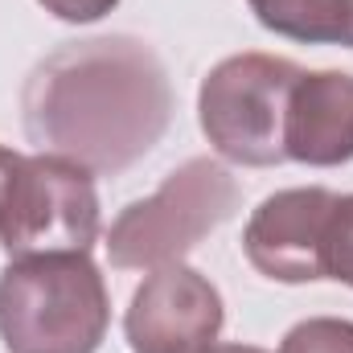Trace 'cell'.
<instances>
[{
    "label": "cell",
    "mask_w": 353,
    "mask_h": 353,
    "mask_svg": "<svg viewBox=\"0 0 353 353\" xmlns=\"http://www.w3.org/2000/svg\"><path fill=\"white\" fill-rule=\"evenodd\" d=\"M21 119L41 152L87 173H123L169 132V70L148 41L128 33L66 41L25 79Z\"/></svg>",
    "instance_id": "cell-1"
},
{
    "label": "cell",
    "mask_w": 353,
    "mask_h": 353,
    "mask_svg": "<svg viewBox=\"0 0 353 353\" xmlns=\"http://www.w3.org/2000/svg\"><path fill=\"white\" fill-rule=\"evenodd\" d=\"M111 325L90 255H29L0 271V341L8 353H94Z\"/></svg>",
    "instance_id": "cell-2"
},
{
    "label": "cell",
    "mask_w": 353,
    "mask_h": 353,
    "mask_svg": "<svg viewBox=\"0 0 353 353\" xmlns=\"http://www.w3.org/2000/svg\"><path fill=\"white\" fill-rule=\"evenodd\" d=\"M325 279L353 288V193L337 197L325 230Z\"/></svg>",
    "instance_id": "cell-11"
},
{
    "label": "cell",
    "mask_w": 353,
    "mask_h": 353,
    "mask_svg": "<svg viewBox=\"0 0 353 353\" xmlns=\"http://www.w3.org/2000/svg\"><path fill=\"white\" fill-rule=\"evenodd\" d=\"M226 325L218 288L185 263H165L132 292L123 337L132 353H205Z\"/></svg>",
    "instance_id": "cell-6"
},
{
    "label": "cell",
    "mask_w": 353,
    "mask_h": 353,
    "mask_svg": "<svg viewBox=\"0 0 353 353\" xmlns=\"http://www.w3.org/2000/svg\"><path fill=\"white\" fill-rule=\"evenodd\" d=\"M341 193L325 185L279 189L259 201L243 230V251L251 267L275 283H316L325 279V230Z\"/></svg>",
    "instance_id": "cell-7"
},
{
    "label": "cell",
    "mask_w": 353,
    "mask_h": 353,
    "mask_svg": "<svg viewBox=\"0 0 353 353\" xmlns=\"http://www.w3.org/2000/svg\"><path fill=\"white\" fill-rule=\"evenodd\" d=\"M259 25L308 46L353 50V0H247Z\"/></svg>",
    "instance_id": "cell-9"
},
{
    "label": "cell",
    "mask_w": 353,
    "mask_h": 353,
    "mask_svg": "<svg viewBox=\"0 0 353 353\" xmlns=\"http://www.w3.org/2000/svg\"><path fill=\"white\" fill-rule=\"evenodd\" d=\"M288 161L312 169H337L353 161V74L304 70L288 99L283 119Z\"/></svg>",
    "instance_id": "cell-8"
},
{
    "label": "cell",
    "mask_w": 353,
    "mask_h": 353,
    "mask_svg": "<svg viewBox=\"0 0 353 353\" xmlns=\"http://www.w3.org/2000/svg\"><path fill=\"white\" fill-rule=\"evenodd\" d=\"M300 74L296 62L275 54L222 58L197 90V119L214 152L247 169L283 165V119Z\"/></svg>",
    "instance_id": "cell-4"
},
{
    "label": "cell",
    "mask_w": 353,
    "mask_h": 353,
    "mask_svg": "<svg viewBox=\"0 0 353 353\" xmlns=\"http://www.w3.org/2000/svg\"><path fill=\"white\" fill-rule=\"evenodd\" d=\"M205 353H267V350H255V345H214Z\"/></svg>",
    "instance_id": "cell-14"
},
{
    "label": "cell",
    "mask_w": 353,
    "mask_h": 353,
    "mask_svg": "<svg viewBox=\"0 0 353 353\" xmlns=\"http://www.w3.org/2000/svg\"><path fill=\"white\" fill-rule=\"evenodd\" d=\"M279 353H353V321L308 316L279 341Z\"/></svg>",
    "instance_id": "cell-10"
},
{
    "label": "cell",
    "mask_w": 353,
    "mask_h": 353,
    "mask_svg": "<svg viewBox=\"0 0 353 353\" xmlns=\"http://www.w3.org/2000/svg\"><path fill=\"white\" fill-rule=\"evenodd\" d=\"M239 210V181L214 157H193L165 176V185L119 210L107 230V259L123 271H157L181 263L205 234Z\"/></svg>",
    "instance_id": "cell-3"
},
{
    "label": "cell",
    "mask_w": 353,
    "mask_h": 353,
    "mask_svg": "<svg viewBox=\"0 0 353 353\" xmlns=\"http://www.w3.org/2000/svg\"><path fill=\"white\" fill-rule=\"evenodd\" d=\"M99 193L94 176L54 152L21 157L0 205V247L8 259L74 255L99 243Z\"/></svg>",
    "instance_id": "cell-5"
},
{
    "label": "cell",
    "mask_w": 353,
    "mask_h": 353,
    "mask_svg": "<svg viewBox=\"0 0 353 353\" xmlns=\"http://www.w3.org/2000/svg\"><path fill=\"white\" fill-rule=\"evenodd\" d=\"M50 17L58 21H70V25H90L99 17H107L119 0H37Z\"/></svg>",
    "instance_id": "cell-12"
},
{
    "label": "cell",
    "mask_w": 353,
    "mask_h": 353,
    "mask_svg": "<svg viewBox=\"0 0 353 353\" xmlns=\"http://www.w3.org/2000/svg\"><path fill=\"white\" fill-rule=\"evenodd\" d=\"M17 165H21V152H12V148L0 144V205H4V193H8V181L17 173Z\"/></svg>",
    "instance_id": "cell-13"
}]
</instances>
